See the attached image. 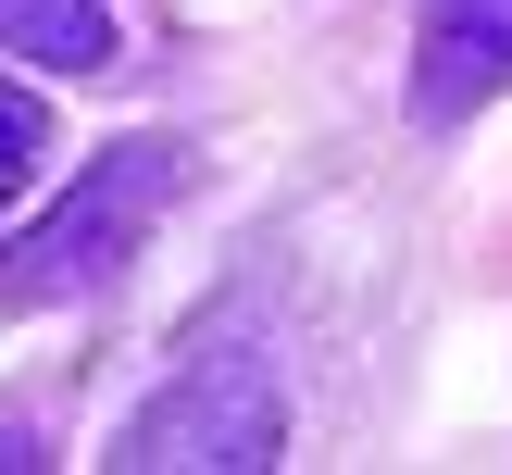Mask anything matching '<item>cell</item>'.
Returning a JSON list of instances; mask_svg holds the SVG:
<instances>
[{
	"instance_id": "obj_5",
	"label": "cell",
	"mask_w": 512,
	"mask_h": 475,
	"mask_svg": "<svg viewBox=\"0 0 512 475\" xmlns=\"http://www.w3.org/2000/svg\"><path fill=\"white\" fill-rule=\"evenodd\" d=\"M38 163H50V113L0 75V200H25V175H38Z\"/></svg>"
},
{
	"instance_id": "obj_4",
	"label": "cell",
	"mask_w": 512,
	"mask_h": 475,
	"mask_svg": "<svg viewBox=\"0 0 512 475\" xmlns=\"http://www.w3.org/2000/svg\"><path fill=\"white\" fill-rule=\"evenodd\" d=\"M0 50L50 75H100L113 63V0H0Z\"/></svg>"
},
{
	"instance_id": "obj_2",
	"label": "cell",
	"mask_w": 512,
	"mask_h": 475,
	"mask_svg": "<svg viewBox=\"0 0 512 475\" xmlns=\"http://www.w3.org/2000/svg\"><path fill=\"white\" fill-rule=\"evenodd\" d=\"M275 450H288V388H275V363L250 338H213L163 400L125 413L113 463L125 475H263Z\"/></svg>"
},
{
	"instance_id": "obj_3",
	"label": "cell",
	"mask_w": 512,
	"mask_h": 475,
	"mask_svg": "<svg viewBox=\"0 0 512 475\" xmlns=\"http://www.w3.org/2000/svg\"><path fill=\"white\" fill-rule=\"evenodd\" d=\"M512 88V0H413V125H475Z\"/></svg>"
},
{
	"instance_id": "obj_1",
	"label": "cell",
	"mask_w": 512,
	"mask_h": 475,
	"mask_svg": "<svg viewBox=\"0 0 512 475\" xmlns=\"http://www.w3.org/2000/svg\"><path fill=\"white\" fill-rule=\"evenodd\" d=\"M175 175H188V150H175V138H113L63 200H50V213H25L13 238H0V313H63V300L113 288L125 250L163 225Z\"/></svg>"
}]
</instances>
